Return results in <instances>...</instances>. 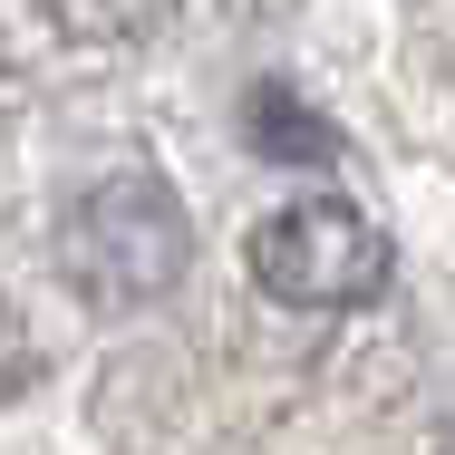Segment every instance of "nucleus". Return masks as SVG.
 Instances as JSON below:
<instances>
[{
	"label": "nucleus",
	"mask_w": 455,
	"mask_h": 455,
	"mask_svg": "<svg viewBox=\"0 0 455 455\" xmlns=\"http://www.w3.org/2000/svg\"><path fill=\"white\" fill-rule=\"evenodd\" d=\"M252 281L272 291L281 310H359V300H378V281H387V243H378V223H368L349 194H300V204L262 213Z\"/></svg>",
	"instance_id": "2"
},
{
	"label": "nucleus",
	"mask_w": 455,
	"mask_h": 455,
	"mask_svg": "<svg viewBox=\"0 0 455 455\" xmlns=\"http://www.w3.org/2000/svg\"><path fill=\"white\" fill-rule=\"evenodd\" d=\"M243 136H252L272 165H330V156H339V126L310 116L300 88H281V78H262V88L243 97Z\"/></svg>",
	"instance_id": "3"
},
{
	"label": "nucleus",
	"mask_w": 455,
	"mask_h": 455,
	"mask_svg": "<svg viewBox=\"0 0 455 455\" xmlns=\"http://www.w3.org/2000/svg\"><path fill=\"white\" fill-rule=\"evenodd\" d=\"M59 262L88 291L97 310H136V300H165L194 262V223H184L175 184L126 165V175L88 184L68 204V233H59Z\"/></svg>",
	"instance_id": "1"
},
{
	"label": "nucleus",
	"mask_w": 455,
	"mask_h": 455,
	"mask_svg": "<svg viewBox=\"0 0 455 455\" xmlns=\"http://www.w3.org/2000/svg\"><path fill=\"white\" fill-rule=\"evenodd\" d=\"M68 39H146L175 20V0H39Z\"/></svg>",
	"instance_id": "4"
}]
</instances>
